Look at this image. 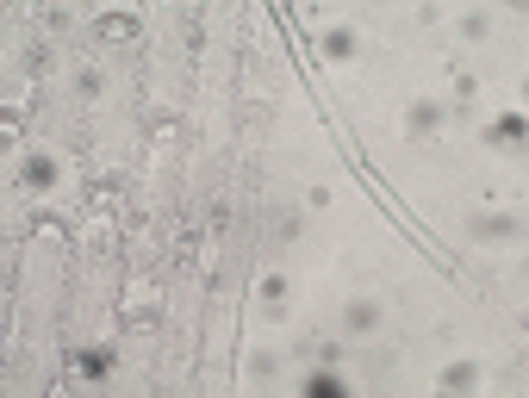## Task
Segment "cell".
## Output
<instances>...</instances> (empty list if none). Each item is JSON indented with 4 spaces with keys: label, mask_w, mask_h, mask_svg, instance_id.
<instances>
[{
    "label": "cell",
    "mask_w": 529,
    "mask_h": 398,
    "mask_svg": "<svg viewBox=\"0 0 529 398\" xmlns=\"http://www.w3.org/2000/svg\"><path fill=\"white\" fill-rule=\"evenodd\" d=\"M305 392H311V398H330V392H336V379H330V373H311V386H305Z\"/></svg>",
    "instance_id": "obj_2"
},
{
    "label": "cell",
    "mask_w": 529,
    "mask_h": 398,
    "mask_svg": "<svg viewBox=\"0 0 529 398\" xmlns=\"http://www.w3.org/2000/svg\"><path fill=\"white\" fill-rule=\"evenodd\" d=\"M373 317H380L373 305H349V323H355V330H373Z\"/></svg>",
    "instance_id": "obj_1"
}]
</instances>
